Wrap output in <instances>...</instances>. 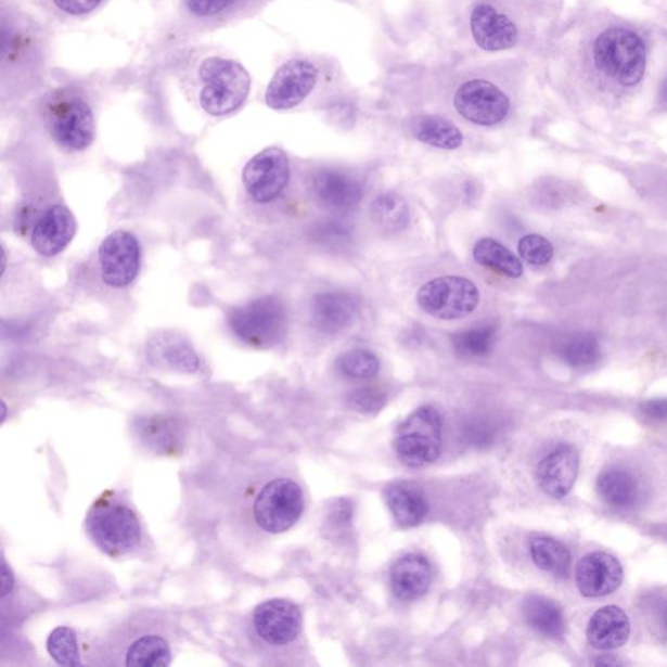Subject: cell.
<instances>
[{
  "instance_id": "obj_40",
  "label": "cell",
  "mask_w": 667,
  "mask_h": 667,
  "mask_svg": "<svg viewBox=\"0 0 667 667\" xmlns=\"http://www.w3.org/2000/svg\"><path fill=\"white\" fill-rule=\"evenodd\" d=\"M349 406L359 412H375L385 405V394L377 388L365 387L349 395Z\"/></svg>"
},
{
  "instance_id": "obj_37",
  "label": "cell",
  "mask_w": 667,
  "mask_h": 667,
  "mask_svg": "<svg viewBox=\"0 0 667 667\" xmlns=\"http://www.w3.org/2000/svg\"><path fill=\"white\" fill-rule=\"evenodd\" d=\"M352 226L339 219H326L317 223L312 231L315 241L326 248L345 247L352 238Z\"/></svg>"
},
{
  "instance_id": "obj_32",
  "label": "cell",
  "mask_w": 667,
  "mask_h": 667,
  "mask_svg": "<svg viewBox=\"0 0 667 667\" xmlns=\"http://www.w3.org/2000/svg\"><path fill=\"white\" fill-rule=\"evenodd\" d=\"M530 555L542 572L556 576H565L572 563L567 548L552 537L541 536L530 541Z\"/></svg>"
},
{
  "instance_id": "obj_36",
  "label": "cell",
  "mask_w": 667,
  "mask_h": 667,
  "mask_svg": "<svg viewBox=\"0 0 667 667\" xmlns=\"http://www.w3.org/2000/svg\"><path fill=\"white\" fill-rule=\"evenodd\" d=\"M563 358L576 368L592 365L601 358L599 342L591 334L575 335L563 348Z\"/></svg>"
},
{
  "instance_id": "obj_41",
  "label": "cell",
  "mask_w": 667,
  "mask_h": 667,
  "mask_svg": "<svg viewBox=\"0 0 667 667\" xmlns=\"http://www.w3.org/2000/svg\"><path fill=\"white\" fill-rule=\"evenodd\" d=\"M647 619L654 633L667 639V599H654L647 604Z\"/></svg>"
},
{
  "instance_id": "obj_6",
  "label": "cell",
  "mask_w": 667,
  "mask_h": 667,
  "mask_svg": "<svg viewBox=\"0 0 667 667\" xmlns=\"http://www.w3.org/2000/svg\"><path fill=\"white\" fill-rule=\"evenodd\" d=\"M87 529L103 553L112 556L131 553L141 541V524L133 511L120 502L99 501L90 511Z\"/></svg>"
},
{
  "instance_id": "obj_11",
  "label": "cell",
  "mask_w": 667,
  "mask_h": 667,
  "mask_svg": "<svg viewBox=\"0 0 667 667\" xmlns=\"http://www.w3.org/2000/svg\"><path fill=\"white\" fill-rule=\"evenodd\" d=\"M320 76L319 66L307 57L283 63L269 84L265 102L278 112L295 108L319 87Z\"/></svg>"
},
{
  "instance_id": "obj_9",
  "label": "cell",
  "mask_w": 667,
  "mask_h": 667,
  "mask_svg": "<svg viewBox=\"0 0 667 667\" xmlns=\"http://www.w3.org/2000/svg\"><path fill=\"white\" fill-rule=\"evenodd\" d=\"M480 291L467 278L446 275L429 281L419 290L418 304L434 319L454 321L474 313Z\"/></svg>"
},
{
  "instance_id": "obj_16",
  "label": "cell",
  "mask_w": 667,
  "mask_h": 667,
  "mask_svg": "<svg viewBox=\"0 0 667 667\" xmlns=\"http://www.w3.org/2000/svg\"><path fill=\"white\" fill-rule=\"evenodd\" d=\"M624 581V568L615 556L595 552L585 556L576 567V585L585 598L599 599L611 594Z\"/></svg>"
},
{
  "instance_id": "obj_3",
  "label": "cell",
  "mask_w": 667,
  "mask_h": 667,
  "mask_svg": "<svg viewBox=\"0 0 667 667\" xmlns=\"http://www.w3.org/2000/svg\"><path fill=\"white\" fill-rule=\"evenodd\" d=\"M592 56L595 68L621 87L631 88L643 80L646 48L634 30L614 27L602 31L593 43Z\"/></svg>"
},
{
  "instance_id": "obj_25",
  "label": "cell",
  "mask_w": 667,
  "mask_h": 667,
  "mask_svg": "<svg viewBox=\"0 0 667 667\" xmlns=\"http://www.w3.org/2000/svg\"><path fill=\"white\" fill-rule=\"evenodd\" d=\"M149 354L153 359L166 362L178 371L194 372L200 367L196 352L190 346V342L180 338L171 332H161L149 341Z\"/></svg>"
},
{
  "instance_id": "obj_15",
  "label": "cell",
  "mask_w": 667,
  "mask_h": 667,
  "mask_svg": "<svg viewBox=\"0 0 667 667\" xmlns=\"http://www.w3.org/2000/svg\"><path fill=\"white\" fill-rule=\"evenodd\" d=\"M302 612L294 602L282 599L262 602L254 613L255 630L271 645H286L302 630Z\"/></svg>"
},
{
  "instance_id": "obj_31",
  "label": "cell",
  "mask_w": 667,
  "mask_h": 667,
  "mask_svg": "<svg viewBox=\"0 0 667 667\" xmlns=\"http://www.w3.org/2000/svg\"><path fill=\"white\" fill-rule=\"evenodd\" d=\"M172 658L170 645L157 634H146L133 641L125 657L127 666L155 667L170 665Z\"/></svg>"
},
{
  "instance_id": "obj_4",
  "label": "cell",
  "mask_w": 667,
  "mask_h": 667,
  "mask_svg": "<svg viewBox=\"0 0 667 667\" xmlns=\"http://www.w3.org/2000/svg\"><path fill=\"white\" fill-rule=\"evenodd\" d=\"M452 89L451 101L456 112L475 126L500 125L513 106L501 81L489 74L465 75Z\"/></svg>"
},
{
  "instance_id": "obj_20",
  "label": "cell",
  "mask_w": 667,
  "mask_h": 667,
  "mask_svg": "<svg viewBox=\"0 0 667 667\" xmlns=\"http://www.w3.org/2000/svg\"><path fill=\"white\" fill-rule=\"evenodd\" d=\"M359 304L346 293H322L316 295L310 307L313 325L323 334H338L351 326Z\"/></svg>"
},
{
  "instance_id": "obj_22",
  "label": "cell",
  "mask_w": 667,
  "mask_h": 667,
  "mask_svg": "<svg viewBox=\"0 0 667 667\" xmlns=\"http://www.w3.org/2000/svg\"><path fill=\"white\" fill-rule=\"evenodd\" d=\"M393 592L399 600L412 601L427 592L432 582L429 562L420 554H407L394 563L390 573Z\"/></svg>"
},
{
  "instance_id": "obj_12",
  "label": "cell",
  "mask_w": 667,
  "mask_h": 667,
  "mask_svg": "<svg viewBox=\"0 0 667 667\" xmlns=\"http://www.w3.org/2000/svg\"><path fill=\"white\" fill-rule=\"evenodd\" d=\"M469 29L472 41L485 53L514 49L521 38L514 18L493 0H477L470 12Z\"/></svg>"
},
{
  "instance_id": "obj_19",
  "label": "cell",
  "mask_w": 667,
  "mask_h": 667,
  "mask_svg": "<svg viewBox=\"0 0 667 667\" xmlns=\"http://www.w3.org/2000/svg\"><path fill=\"white\" fill-rule=\"evenodd\" d=\"M578 471V452L573 446L563 444L542 459L537 467V482L548 496L563 498L572 491Z\"/></svg>"
},
{
  "instance_id": "obj_26",
  "label": "cell",
  "mask_w": 667,
  "mask_h": 667,
  "mask_svg": "<svg viewBox=\"0 0 667 667\" xmlns=\"http://www.w3.org/2000/svg\"><path fill=\"white\" fill-rule=\"evenodd\" d=\"M265 0H183L193 18L204 23L230 22L260 8Z\"/></svg>"
},
{
  "instance_id": "obj_33",
  "label": "cell",
  "mask_w": 667,
  "mask_h": 667,
  "mask_svg": "<svg viewBox=\"0 0 667 667\" xmlns=\"http://www.w3.org/2000/svg\"><path fill=\"white\" fill-rule=\"evenodd\" d=\"M497 328L483 323L452 336L456 352L463 358H485L496 346Z\"/></svg>"
},
{
  "instance_id": "obj_34",
  "label": "cell",
  "mask_w": 667,
  "mask_h": 667,
  "mask_svg": "<svg viewBox=\"0 0 667 667\" xmlns=\"http://www.w3.org/2000/svg\"><path fill=\"white\" fill-rule=\"evenodd\" d=\"M336 365L341 373L349 379L367 380L380 372V360L372 351L364 348L352 349L339 356Z\"/></svg>"
},
{
  "instance_id": "obj_17",
  "label": "cell",
  "mask_w": 667,
  "mask_h": 667,
  "mask_svg": "<svg viewBox=\"0 0 667 667\" xmlns=\"http://www.w3.org/2000/svg\"><path fill=\"white\" fill-rule=\"evenodd\" d=\"M76 231L77 222L73 211L63 205L51 206L38 219L31 232V247L38 255L54 257L68 247Z\"/></svg>"
},
{
  "instance_id": "obj_35",
  "label": "cell",
  "mask_w": 667,
  "mask_h": 667,
  "mask_svg": "<svg viewBox=\"0 0 667 667\" xmlns=\"http://www.w3.org/2000/svg\"><path fill=\"white\" fill-rule=\"evenodd\" d=\"M48 651L50 656L62 666L81 665L76 633L69 627H57L50 633Z\"/></svg>"
},
{
  "instance_id": "obj_38",
  "label": "cell",
  "mask_w": 667,
  "mask_h": 667,
  "mask_svg": "<svg viewBox=\"0 0 667 667\" xmlns=\"http://www.w3.org/2000/svg\"><path fill=\"white\" fill-rule=\"evenodd\" d=\"M517 249H520L523 260L534 265V267H543V265L552 261L554 256L552 243L548 239L535 234L522 238Z\"/></svg>"
},
{
  "instance_id": "obj_30",
  "label": "cell",
  "mask_w": 667,
  "mask_h": 667,
  "mask_svg": "<svg viewBox=\"0 0 667 667\" xmlns=\"http://www.w3.org/2000/svg\"><path fill=\"white\" fill-rule=\"evenodd\" d=\"M474 258L484 268L495 273L517 280L523 275V264L513 252L495 239L484 238L475 244Z\"/></svg>"
},
{
  "instance_id": "obj_29",
  "label": "cell",
  "mask_w": 667,
  "mask_h": 667,
  "mask_svg": "<svg viewBox=\"0 0 667 667\" xmlns=\"http://www.w3.org/2000/svg\"><path fill=\"white\" fill-rule=\"evenodd\" d=\"M371 217L380 231L395 234L403 231L410 223V207L398 193L385 192L373 201Z\"/></svg>"
},
{
  "instance_id": "obj_8",
  "label": "cell",
  "mask_w": 667,
  "mask_h": 667,
  "mask_svg": "<svg viewBox=\"0 0 667 667\" xmlns=\"http://www.w3.org/2000/svg\"><path fill=\"white\" fill-rule=\"evenodd\" d=\"M40 30L35 24L21 17H12L11 23L3 21V89L11 84L25 86L34 80V70L41 62L42 44Z\"/></svg>"
},
{
  "instance_id": "obj_1",
  "label": "cell",
  "mask_w": 667,
  "mask_h": 667,
  "mask_svg": "<svg viewBox=\"0 0 667 667\" xmlns=\"http://www.w3.org/2000/svg\"><path fill=\"white\" fill-rule=\"evenodd\" d=\"M42 121L51 139L67 152H80L93 144L95 116L80 87L57 88L42 100Z\"/></svg>"
},
{
  "instance_id": "obj_18",
  "label": "cell",
  "mask_w": 667,
  "mask_h": 667,
  "mask_svg": "<svg viewBox=\"0 0 667 667\" xmlns=\"http://www.w3.org/2000/svg\"><path fill=\"white\" fill-rule=\"evenodd\" d=\"M312 191L319 204L334 213H348L361 203L364 190L351 175L325 168L312 179Z\"/></svg>"
},
{
  "instance_id": "obj_39",
  "label": "cell",
  "mask_w": 667,
  "mask_h": 667,
  "mask_svg": "<svg viewBox=\"0 0 667 667\" xmlns=\"http://www.w3.org/2000/svg\"><path fill=\"white\" fill-rule=\"evenodd\" d=\"M37 2L55 16L77 18L92 14L103 0H37Z\"/></svg>"
},
{
  "instance_id": "obj_23",
  "label": "cell",
  "mask_w": 667,
  "mask_h": 667,
  "mask_svg": "<svg viewBox=\"0 0 667 667\" xmlns=\"http://www.w3.org/2000/svg\"><path fill=\"white\" fill-rule=\"evenodd\" d=\"M385 498L395 521L405 528L416 527L427 515L425 497L410 484H393L385 490Z\"/></svg>"
},
{
  "instance_id": "obj_21",
  "label": "cell",
  "mask_w": 667,
  "mask_h": 667,
  "mask_svg": "<svg viewBox=\"0 0 667 667\" xmlns=\"http://www.w3.org/2000/svg\"><path fill=\"white\" fill-rule=\"evenodd\" d=\"M630 632L627 614L618 606H606L595 612L589 620L587 638L595 650L613 651L626 644Z\"/></svg>"
},
{
  "instance_id": "obj_28",
  "label": "cell",
  "mask_w": 667,
  "mask_h": 667,
  "mask_svg": "<svg viewBox=\"0 0 667 667\" xmlns=\"http://www.w3.org/2000/svg\"><path fill=\"white\" fill-rule=\"evenodd\" d=\"M601 500L613 508H630L638 500L639 487L634 477L625 470L612 469L598 478Z\"/></svg>"
},
{
  "instance_id": "obj_13",
  "label": "cell",
  "mask_w": 667,
  "mask_h": 667,
  "mask_svg": "<svg viewBox=\"0 0 667 667\" xmlns=\"http://www.w3.org/2000/svg\"><path fill=\"white\" fill-rule=\"evenodd\" d=\"M245 190L260 204L275 200L290 180L287 154L280 147H268L255 155L244 168Z\"/></svg>"
},
{
  "instance_id": "obj_2",
  "label": "cell",
  "mask_w": 667,
  "mask_h": 667,
  "mask_svg": "<svg viewBox=\"0 0 667 667\" xmlns=\"http://www.w3.org/2000/svg\"><path fill=\"white\" fill-rule=\"evenodd\" d=\"M251 76L241 63L225 56H209L197 70L200 106L213 116L235 113L251 93Z\"/></svg>"
},
{
  "instance_id": "obj_42",
  "label": "cell",
  "mask_w": 667,
  "mask_h": 667,
  "mask_svg": "<svg viewBox=\"0 0 667 667\" xmlns=\"http://www.w3.org/2000/svg\"><path fill=\"white\" fill-rule=\"evenodd\" d=\"M646 416L657 420H667V399H652L640 406Z\"/></svg>"
},
{
  "instance_id": "obj_10",
  "label": "cell",
  "mask_w": 667,
  "mask_h": 667,
  "mask_svg": "<svg viewBox=\"0 0 667 667\" xmlns=\"http://www.w3.org/2000/svg\"><path fill=\"white\" fill-rule=\"evenodd\" d=\"M304 510L299 485L290 478H277L257 496L254 516L258 527L269 534H282L295 526Z\"/></svg>"
},
{
  "instance_id": "obj_44",
  "label": "cell",
  "mask_w": 667,
  "mask_h": 667,
  "mask_svg": "<svg viewBox=\"0 0 667 667\" xmlns=\"http://www.w3.org/2000/svg\"><path fill=\"white\" fill-rule=\"evenodd\" d=\"M659 101L660 105H664L667 108V77L659 89Z\"/></svg>"
},
{
  "instance_id": "obj_27",
  "label": "cell",
  "mask_w": 667,
  "mask_h": 667,
  "mask_svg": "<svg viewBox=\"0 0 667 667\" xmlns=\"http://www.w3.org/2000/svg\"><path fill=\"white\" fill-rule=\"evenodd\" d=\"M527 624L536 632L549 639H559L565 632V618L562 608L554 601L542 595H529L523 604Z\"/></svg>"
},
{
  "instance_id": "obj_14",
  "label": "cell",
  "mask_w": 667,
  "mask_h": 667,
  "mask_svg": "<svg viewBox=\"0 0 667 667\" xmlns=\"http://www.w3.org/2000/svg\"><path fill=\"white\" fill-rule=\"evenodd\" d=\"M100 262L103 281L108 286H128L140 271L141 251L138 239L131 232H113L101 244Z\"/></svg>"
},
{
  "instance_id": "obj_5",
  "label": "cell",
  "mask_w": 667,
  "mask_h": 667,
  "mask_svg": "<svg viewBox=\"0 0 667 667\" xmlns=\"http://www.w3.org/2000/svg\"><path fill=\"white\" fill-rule=\"evenodd\" d=\"M287 308L278 296L258 297L232 309L229 326L239 339L251 347L270 348L287 333Z\"/></svg>"
},
{
  "instance_id": "obj_43",
  "label": "cell",
  "mask_w": 667,
  "mask_h": 667,
  "mask_svg": "<svg viewBox=\"0 0 667 667\" xmlns=\"http://www.w3.org/2000/svg\"><path fill=\"white\" fill-rule=\"evenodd\" d=\"M12 587V575L5 563H3V595H8Z\"/></svg>"
},
{
  "instance_id": "obj_7",
  "label": "cell",
  "mask_w": 667,
  "mask_h": 667,
  "mask_svg": "<svg viewBox=\"0 0 667 667\" xmlns=\"http://www.w3.org/2000/svg\"><path fill=\"white\" fill-rule=\"evenodd\" d=\"M395 452L407 467L436 462L442 448V420L436 408L420 407L395 433Z\"/></svg>"
},
{
  "instance_id": "obj_24",
  "label": "cell",
  "mask_w": 667,
  "mask_h": 667,
  "mask_svg": "<svg viewBox=\"0 0 667 667\" xmlns=\"http://www.w3.org/2000/svg\"><path fill=\"white\" fill-rule=\"evenodd\" d=\"M412 134L423 144L457 151L463 145V133L454 123L439 115L418 116L412 120Z\"/></svg>"
}]
</instances>
